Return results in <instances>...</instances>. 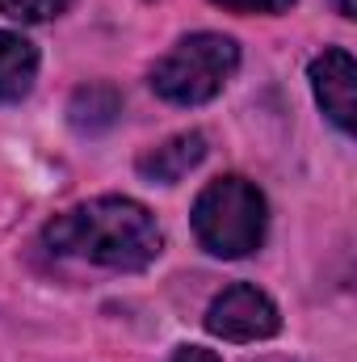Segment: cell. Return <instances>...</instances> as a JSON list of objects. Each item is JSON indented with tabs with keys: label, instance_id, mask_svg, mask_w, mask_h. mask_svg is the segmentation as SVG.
I'll return each mask as SVG.
<instances>
[{
	"label": "cell",
	"instance_id": "1",
	"mask_svg": "<svg viewBox=\"0 0 357 362\" xmlns=\"http://www.w3.org/2000/svg\"><path fill=\"white\" fill-rule=\"evenodd\" d=\"M59 257H80L105 270H147L160 257V223L135 198H92L55 215L42 232Z\"/></svg>",
	"mask_w": 357,
	"mask_h": 362
},
{
	"label": "cell",
	"instance_id": "2",
	"mask_svg": "<svg viewBox=\"0 0 357 362\" xmlns=\"http://www.w3.org/2000/svg\"><path fill=\"white\" fill-rule=\"evenodd\" d=\"M193 232L214 257H248L265 240V194L248 177L210 181L193 202Z\"/></svg>",
	"mask_w": 357,
	"mask_h": 362
},
{
	"label": "cell",
	"instance_id": "3",
	"mask_svg": "<svg viewBox=\"0 0 357 362\" xmlns=\"http://www.w3.org/2000/svg\"><path fill=\"white\" fill-rule=\"evenodd\" d=\"M240 68V47L227 34H189L152 68V89L173 105H202L219 97Z\"/></svg>",
	"mask_w": 357,
	"mask_h": 362
},
{
	"label": "cell",
	"instance_id": "4",
	"mask_svg": "<svg viewBox=\"0 0 357 362\" xmlns=\"http://www.w3.org/2000/svg\"><path fill=\"white\" fill-rule=\"evenodd\" d=\"M206 329L223 341H265L282 329V316H277V308H273V299L265 291H257L248 282H236L210 303Z\"/></svg>",
	"mask_w": 357,
	"mask_h": 362
},
{
	"label": "cell",
	"instance_id": "5",
	"mask_svg": "<svg viewBox=\"0 0 357 362\" xmlns=\"http://www.w3.org/2000/svg\"><path fill=\"white\" fill-rule=\"evenodd\" d=\"M311 89L320 110L349 135L353 131V114H357V64L349 51L328 47L324 55L311 59Z\"/></svg>",
	"mask_w": 357,
	"mask_h": 362
},
{
	"label": "cell",
	"instance_id": "6",
	"mask_svg": "<svg viewBox=\"0 0 357 362\" xmlns=\"http://www.w3.org/2000/svg\"><path fill=\"white\" fill-rule=\"evenodd\" d=\"M202 160H206V135H202V131H181L173 139H164L160 148H152V152L139 156V173L147 181L173 185V181H181L189 169H198Z\"/></svg>",
	"mask_w": 357,
	"mask_h": 362
},
{
	"label": "cell",
	"instance_id": "7",
	"mask_svg": "<svg viewBox=\"0 0 357 362\" xmlns=\"http://www.w3.org/2000/svg\"><path fill=\"white\" fill-rule=\"evenodd\" d=\"M38 76V51L21 34L0 30V101H21L34 89Z\"/></svg>",
	"mask_w": 357,
	"mask_h": 362
},
{
	"label": "cell",
	"instance_id": "8",
	"mask_svg": "<svg viewBox=\"0 0 357 362\" xmlns=\"http://www.w3.org/2000/svg\"><path fill=\"white\" fill-rule=\"evenodd\" d=\"M118 114H122V93L114 89V85H85V89H76L72 105H68L72 127L89 131V135L92 131H105Z\"/></svg>",
	"mask_w": 357,
	"mask_h": 362
},
{
	"label": "cell",
	"instance_id": "9",
	"mask_svg": "<svg viewBox=\"0 0 357 362\" xmlns=\"http://www.w3.org/2000/svg\"><path fill=\"white\" fill-rule=\"evenodd\" d=\"M76 0H0V13L13 21H51L63 17Z\"/></svg>",
	"mask_w": 357,
	"mask_h": 362
},
{
	"label": "cell",
	"instance_id": "10",
	"mask_svg": "<svg viewBox=\"0 0 357 362\" xmlns=\"http://www.w3.org/2000/svg\"><path fill=\"white\" fill-rule=\"evenodd\" d=\"M219 8H231V13H286L294 0H210Z\"/></svg>",
	"mask_w": 357,
	"mask_h": 362
},
{
	"label": "cell",
	"instance_id": "11",
	"mask_svg": "<svg viewBox=\"0 0 357 362\" xmlns=\"http://www.w3.org/2000/svg\"><path fill=\"white\" fill-rule=\"evenodd\" d=\"M169 362H223V358H219L214 350H202V346H181Z\"/></svg>",
	"mask_w": 357,
	"mask_h": 362
},
{
	"label": "cell",
	"instance_id": "12",
	"mask_svg": "<svg viewBox=\"0 0 357 362\" xmlns=\"http://www.w3.org/2000/svg\"><path fill=\"white\" fill-rule=\"evenodd\" d=\"M337 8H341V17H349V21L357 17V0H337Z\"/></svg>",
	"mask_w": 357,
	"mask_h": 362
}]
</instances>
